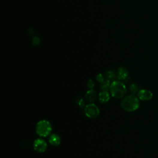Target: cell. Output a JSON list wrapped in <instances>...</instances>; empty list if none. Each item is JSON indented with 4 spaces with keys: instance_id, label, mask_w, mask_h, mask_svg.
<instances>
[{
    "instance_id": "obj_14",
    "label": "cell",
    "mask_w": 158,
    "mask_h": 158,
    "mask_svg": "<svg viewBox=\"0 0 158 158\" xmlns=\"http://www.w3.org/2000/svg\"><path fill=\"white\" fill-rule=\"evenodd\" d=\"M77 103L78 106L80 108H83L84 106H85V102H84L82 98H79V100H77Z\"/></svg>"
},
{
    "instance_id": "obj_17",
    "label": "cell",
    "mask_w": 158,
    "mask_h": 158,
    "mask_svg": "<svg viewBox=\"0 0 158 158\" xmlns=\"http://www.w3.org/2000/svg\"><path fill=\"white\" fill-rule=\"evenodd\" d=\"M40 43V39L39 38L35 37L33 38V43L35 45H37Z\"/></svg>"
},
{
    "instance_id": "obj_12",
    "label": "cell",
    "mask_w": 158,
    "mask_h": 158,
    "mask_svg": "<svg viewBox=\"0 0 158 158\" xmlns=\"http://www.w3.org/2000/svg\"><path fill=\"white\" fill-rule=\"evenodd\" d=\"M129 90H130V93L132 94H133V95H134L135 94H136V93H138L139 91V87L135 83L131 84V85L130 86V88H129Z\"/></svg>"
},
{
    "instance_id": "obj_3",
    "label": "cell",
    "mask_w": 158,
    "mask_h": 158,
    "mask_svg": "<svg viewBox=\"0 0 158 158\" xmlns=\"http://www.w3.org/2000/svg\"><path fill=\"white\" fill-rule=\"evenodd\" d=\"M36 133L42 137L48 136L52 131V125L51 123L46 120H41L39 121L35 127Z\"/></svg>"
},
{
    "instance_id": "obj_7",
    "label": "cell",
    "mask_w": 158,
    "mask_h": 158,
    "mask_svg": "<svg viewBox=\"0 0 158 158\" xmlns=\"http://www.w3.org/2000/svg\"><path fill=\"white\" fill-rule=\"evenodd\" d=\"M129 75V71L125 67H120L118 71L117 78L119 80H125L127 79Z\"/></svg>"
},
{
    "instance_id": "obj_11",
    "label": "cell",
    "mask_w": 158,
    "mask_h": 158,
    "mask_svg": "<svg viewBox=\"0 0 158 158\" xmlns=\"http://www.w3.org/2000/svg\"><path fill=\"white\" fill-rule=\"evenodd\" d=\"M110 80L108 79H104L102 83H101V89L102 90H106L110 88Z\"/></svg>"
},
{
    "instance_id": "obj_4",
    "label": "cell",
    "mask_w": 158,
    "mask_h": 158,
    "mask_svg": "<svg viewBox=\"0 0 158 158\" xmlns=\"http://www.w3.org/2000/svg\"><path fill=\"white\" fill-rule=\"evenodd\" d=\"M84 112H85L87 117L91 119H94L98 116V115L100 114V109L96 104L91 103L87 104L85 107Z\"/></svg>"
},
{
    "instance_id": "obj_13",
    "label": "cell",
    "mask_w": 158,
    "mask_h": 158,
    "mask_svg": "<svg viewBox=\"0 0 158 158\" xmlns=\"http://www.w3.org/2000/svg\"><path fill=\"white\" fill-rule=\"evenodd\" d=\"M106 79H108L109 80H113L115 77H116V75L113 71H108L106 73Z\"/></svg>"
},
{
    "instance_id": "obj_6",
    "label": "cell",
    "mask_w": 158,
    "mask_h": 158,
    "mask_svg": "<svg viewBox=\"0 0 158 158\" xmlns=\"http://www.w3.org/2000/svg\"><path fill=\"white\" fill-rule=\"evenodd\" d=\"M153 97V93L150 90L147 89L140 90L138 93L139 99L143 101H147L151 100Z\"/></svg>"
},
{
    "instance_id": "obj_1",
    "label": "cell",
    "mask_w": 158,
    "mask_h": 158,
    "mask_svg": "<svg viewBox=\"0 0 158 158\" xmlns=\"http://www.w3.org/2000/svg\"><path fill=\"white\" fill-rule=\"evenodd\" d=\"M121 106L122 108L127 112H133L137 110L140 107V101L139 98L133 94L125 97L121 101Z\"/></svg>"
},
{
    "instance_id": "obj_8",
    "label": "cell",
    "mask_w": 158,
    "mask_h": 158,
    "mask_svg": "<svg viewBox=\"0 0 158 158\" xmlns=\"http://www.w3.org/2000/svg\"><path fill=\"white\" fill-rule=\"evenodd\" d=\"M99 100L101 103H105L109 101L110 99V94L106 90H103L99 93Z\"/></svg>"
},
{
    "instance_id": "obj_9",
    "label": "cell",
    "mask_w": 158,
    "mask_h": 158,
    "mask_svg": "<svg viewBox=\"0 0 158 158\" xmlns=\"http://www.w3.org/2000/svg\"><path fill=\"white\" fill-rule=\"evenodd\" d=\"M49 142L51 145L57 146L61 143V138L57 134H52L49 138Z\"/></svg>"
},
{
    "instance_id": "obj_2",
    "label": "cell",
    "mask_w": 158,
    "mask_h": 158,
    "mask_svg": "<svg viewBox=\"0 0 158 158\" xmlns=\"http://www.w3.org/2000/svg\"><path fill=\"white\" fill-rule=\"evenodd\" d=\"M111 95L115 98H122L127 93V88L123 82L121 81H114L110 86Z\"/></svg>"
},
{
    "instance_id": "obj_10",
    "label": "cell",
    "mask_w": 158,
    "mask_h": 158,
    "mask_svg": "<svg viewBox=\"0 0 158 158\" xmlns=\"http://www.w3.org/2000/svg\"><path fill=\"white\" fill-rule=\"evenodd\" d=\"M85 98L87 100L89 101L90 102H93L96 100L97 98V93L96 91L91 89L90 90H88L86 94H85Z\"/></svg>"
},
{
    "instance_id": "obj_5",
    "label": "cell",
    "mask_w": 158,
    "mask_h": 158,
    "mask_svg": "<svg viewBox=\"0 0 158 158\" xmlns=\"http://www.w3.org/2000/svg\"><path fill=\"white\" fill-rule=\"evenodd\" d=\"M34 148L38 153H44L47 149V143L44 140L38 139L34 142Z\"/></svg>"
},
{
    "instance_id": "obj_16",
    "label": "cell",
    "mask_w": 158,
    "mask_h": 158,
    "mask_svg": "<svg viewBox=\"0 0 158 158\" xmlns=\"http://www.w3.org/2000/svg\"><path fill=\"white\" fill-rule=\"evenodd\" d=\"M94 83L93 82V80L91 79L89 80L88 81V83H87V87H88V88H90V89H92L94 87Z\"/></svg>"
},
{
    "instance_id": "obj_15",
    "label": "cell",
    "mask_w": 158,
    "mask_h": 158,
    "mask_svg": "<svg viewBox=\"0 0 158 158\" xmlns=\"http://www.w3.org/2000/svg\"><path fill=\"white\" fill-rule=\"evenodd\" d=\"M96 79L97 80L98 82L99 83H102L103 82V80H104V77H103V76L101 74V73H99V74H98L97 76V77H96Z\"/></svg>"
}]
</instances>
